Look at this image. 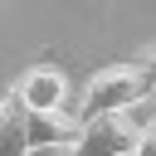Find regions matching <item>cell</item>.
Returning a JSON list of instances; mask_svg holds the SVG:
<instances>
[{"instance_id": "1", "label": "cell", "mask_w": 156, "mask_h": 156, "mask_svg": "<svg viewBox=\"0 0 156 156\" xmlns=\"http://www.w3.org/2000/svg\"><path fill=\"white\" fill-rule=\"evenodd\" d=\"M156 88H151V73L132 58V63H107L98 73H88L83 93H78V117H98V112H112V107H136L146 102Z\"/></svg>"}, {"instance_id": "6", "label": "cell", "mask_w": 156, "mask_h": 156, "mask_svg": "<svg viewBox=\"0 0 156 156\" xmlns=\"http://www.w3.org/2000/svg\"><path fill=\"white\" fill-rule=\"evenodd\" d=\"M136 63H141V68L151 73V88H156V44H146V49L136 54Z\"/></svg>"}, {"instance_id": "2", "label": "cell", "mask_w": 156, "mask_h": 156, "mask_svg": "<svg viewBox=\"0 0 156 156\" xmlns=\"http://www.w3.org/2000/svg\"><path fill=\"white\" fill-rule=\"evenodd\" d=\"M141 102L136 107H112V112H98V117H83V132H78V151H93V156H117V151H136L141 141Z\"/></svg>"}, {"instance_id": "4", "label": "cell", "mask_w": 156, "mask_h": 156, "mask_svg": "<svg viewBox=\"0 0 156 156\" xmlns=\"http://www.w3.org/2000/svg\"><path fill=\"white\" fill-rule=\"evenodd\" d=\"M29 102L20 98V88L0 93V156L10 151H29Z\"/></svg>"}, {"instance_id": "3", "label": "cell", "mask_w": 156, "mask_h": 156, "mask_svg": "<svg viewBox=\"0 0 156 156\" xmlns=\"http://www.w3.org/2000/svg\"><path fill=\"white\" fill-rule=\"evenodd\" d=\"M15 88H20V98H24L34 112L68 107V98H73V88H68V73H63V68H54V63H34V68H24Z\"/></svg>"}, {"instance_id": "5", "label": "cell", "mask_w": 156, "mask_h": 156, "mask_svg": "<svg viewBox=\"0 0 156 156\" xmlns=\"http://www.w3.org/2000/svg\"><path fill=\"white\" fill-rule=\"evenodd\" d=\"M136 151H141V156H156V117H146V127H141V141H136Z\"/></svg>"}]
</instances>
